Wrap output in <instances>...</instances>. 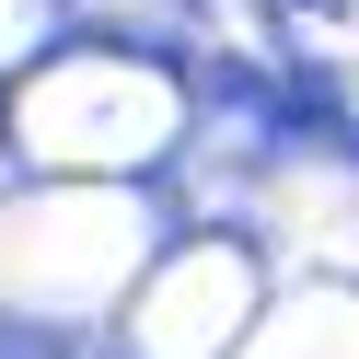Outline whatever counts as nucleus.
I'll return each instance as SVG.
<instances>
[{"instance_id":"f03ea898","label":"nucleus","mask_w":359,"mask_h":359,"mask_svg":"<svg viewBox=\"0 0 359 359\" xmlns=\"http://www.w3.org/2000/svg\"><path fill=\"white\" fill-rule=\"evenodd\" d=\"M278 12H302V24H313V12H325V24H336V12H348V0H278Z\"/></svg>"},{"instance_id":"f257e3e1","label":"nucleus","mask_w":359,"mask_h":359,"mask_svg":"<svg viewBox=\"0 0 359 359\" xmlns=\"http://www.w3.org/2000/svg\"><path fill=\"white\" fill-rule=\"evenodd\" d=\"M0 359H70V336H35V325H12V336H0Z\"/></svg>"}]
</instances>
